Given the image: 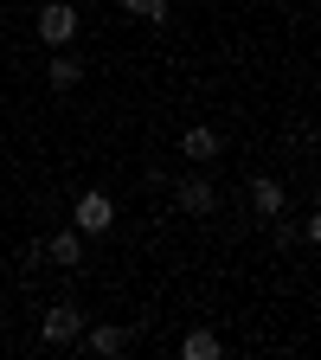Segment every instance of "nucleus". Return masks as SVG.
Wrapping results in <instances>:
<instances>
[{"label":"nucleus","mask_w":321,"mask_h":360,"mask_svg":"<svg viewBox=\"0 0 321 360\" xmlns=\"http://www.w3.org/2000/svg\"><path fill=\"white\" fill-rule=\"evenodd\" d=\"M39 39L45 45H71L77 39V7H71V0H45V7H39Z\"/></svg>","instance_id":"1"},{"label":"nucleus","mask_w":321,"mask_h":360,"mask_svg":"<svg viewBox=\"0 0 321 360\" xmlns=\"http://www.w3.org/2000/svg\"><path fill=\"white\" fill-rule=\"evenodd\" d=\"M110 225H116L110 193H77V232H110Z\"/></svg>","instance_id":"2"},{"label":"nucleus","mask_w":321,"mask_h":360,"mask_svg":"<svg viewBox=\"0 0 321 360\" xmlns=\"http://www.w3.org/2000/svg\"><path fill=\"white\" fill-rule=\"evenodd\" d=\"M77 328H84V315H77V309H45V322H39V335L52 341V347L77 341Z\"/></svg>","instance_id":"3"},{"label":"nucleus","mask_w":321,"mask_h":360,"mask_svg":"<svg viewBox=\"0 0 321 360\" xmlns=\"http://www.w3.org/2000/svg\"><path fill=\"white\" fill-rule=\"evenodd\" d=\"M251 206H257L263 219H283V187H277L270 174H257V180H251Z\"/></svg>","instance_id":"4"},{"label":"nucleus","mask_w":321,"mask_h":360,"mask_svg":"<svg viewBox=\"0 0 321 360\" xmlns=\"http://www.w3.org/2000/svg\"><path fill=\"white\" fill-rule=\"evenodd\" d=\"M173 200H180V206H187V212H193V219H199V212H212V206H218V193H212V187H206V180H180V187H173Z\"/></svg>","instance_id":"5"},{"label":"nucleus","mask_w":321,"mask_h":360,"mask_svg":"<svg viewBox=\"0 0 321 360\" xmlns=\"http://www.w3.org/2000/svg\"><path fill=\"white\" fill-rule=\"evenodd\" d=\"M129 341H135L129 328H90L84 347H90V354H103V360H116V354H129Z\"/></svg>","instance_id":"6"},{"label":"nucleus","mask_w":321,"mask_h":360,"mask_svg":"<svg viewBox=\"0 0 321 360\" xmlns=\"http://www.w3.org/2000/svg\"><path fill=\"white\" fill-rule=\"evenodd\" d=\"M180 155H187V161H212L218 155V135L212 129H187V135H180Z\"/></svg>","instance_id":"7"},{"label":"nucleus","mask_w":321,"mask_h":360,"mask_svg":"<svg viewBox=\"0 0 321 360\" xmlns=\"http://www.w3.org/2000/svg\"><path fill=\"white\" fill-rule=\"evenodd\" d=\"M45 251H52L65 270H77V264H84V238H77V232H52V245H45Z\"/></svg>","instance_id":"8"},{"label":"nucleus","mask_w":321,"mask_h":360,"mask_svg":"<svg viewBox=\"0 0 321 360\" xmlns=\"http://www.w3.org/2000/svg\"><path fill=\"white\" fill-rule=\"evenodd\" d=\"M180 360H218V335H206V328H193L187 341H180Z\"/></svg>","instance_id":"9"},{"label":"nucleus","mask_w":321,"mask_h":360,"mask_svg":"<svg viewBox=\"0 0 321 360\" xmlns=\"http://www.w3.org/2000/svg\"><path fill=\"white\" fill-rule=\"evenodd\" d=\"M77 77H84V58H52V84L58 90H71Z\"/></svg>","instance_id":"10"},{"label":"nucleus","mask_w":321,"mask_h":360,"mask_svg":"<svg viewBox=\"0 0 321 360\" xmlns=\"http://www.w3.org/2000/svg\"><path fill=\"white\" fill-rule=\"evenodd\" d=\"M135 20H167V0H122Z\"/></svg>","instance_id":"11"},{"label":"nucleus","mask_w":321,"mask_h":360,"mask_svg":"<svg viewBox=\"0 0 321 360\" xmlns=\"http://www.w3.org/2000/svg\"><path fill=\"white\" fill-rule=\"evenodd\" d=\"M0 322H7V309H0Z\"/></svg>","instance_id":"12"}]
</instances>
